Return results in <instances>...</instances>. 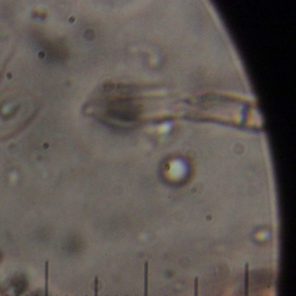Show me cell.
I'll return each instance as SVG.
<instances>
[{
    "label": "cell",
    "mask_w": 296,
    "mask_h": 296,
    "mask_svg": "<svg viewBox=\"0 0 296 296\" xmlns=\"http://www.w3.org/2000/svg\"><path fill=\"white\" fill-rule=\"evenodd\" d=\"M86 296H87V295H86Z\"/></svg>",
    "instance_id": "3957f363"
},
{
    "label": "cell",
    "mask_w": 296,
    "mask_h": 296,
    "mask_svg": "<svg viewBox=\"0 0 296 296\" xmlns=\"http://www.w3.org/2000/svg\"><path fill=\"white\" fill-rule=\"evenodd\" d=\"M95 296H98V280H97V278L95 281Z\"/></svg>",
    "instance_id": "6da1fadb"
},
{
    "label": "cell",
    "mask_w": 296,
    "mask_h": 296,
    "mask_svg": "<svg viewBox=\"0 0 296 296\" xmlns=\"http://www.w3.org/2000/svg\"><path fill=\"white\" fill-rule=\"evenodd\" d=\"M6 296H8V295H6Z\"/></svg>",
    "instance_id": "7a4b0ae2"
}]
</instances>
